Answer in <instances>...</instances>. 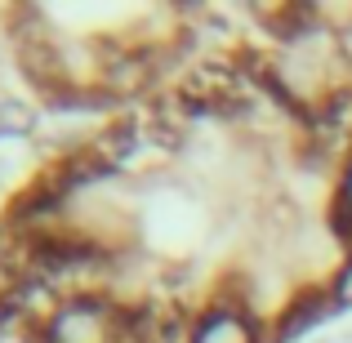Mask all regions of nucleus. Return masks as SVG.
<instances>
[{
	"label": "nucleus",
	"instance_id": "obj_1",
	"mask_svg": "<svg viewBox=\"0 0 352 343\" xmlns=\"http://www.w3.org/2000/svg\"><path fill=\"white\" fill-rule=\"evenodd\" d=\"M330 228H335V236L352 250V156L344 161V170L335 174V192H330Z\"/></svg>",
	"mask_w": 352,
	"mask_h": 343
},
{
	"label": "nucleus",
	"instance_id": "obj_2",
	"mask_svg": "<svg viewBox=\"0 0 352 343\" xmlns=\"http://www.w3.org/2000/svg\"><path fill=\"white\" fill-rule=\"evenodd\" d=\"M326 299H330V308H352V250H344V258H339L335 272H330Z\"/></svg>",
	"mask_w": 352,
	"mask_h": 343
},
{
	"label": "nucleus",
	"instance_id": "obj_3",
	"mask_svg": "<svg viewBox=\"0 0 352 343\" xmlns=\"http://www.w3.org/2000/svg\"><path fill=\"white\" fill-rule=\"evenodd\" d=\"M335 45H339V58H344V67H352V14L335 27Z\"/></svg>",
	"mask_w": 352,
	"mask_h": 343
}]
</instances>
